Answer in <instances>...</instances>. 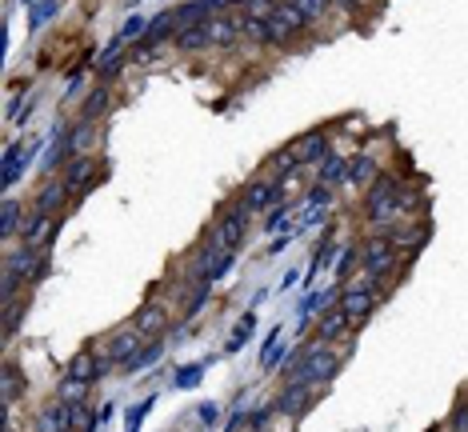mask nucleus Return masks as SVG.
<instances>
[{"label": "nucleus", "mask_w": 468, "mask_h": 432, "mask_svg": "<svg viewBox=\"0 0 468 432\" xmlns=\"http://www.w3.org/2000/svg\"><path fill=\"white\" fill-rule=\"evenodd\" d=\"M281 369H284L288 381H300V384H312V388H316V384H328L336 376V369H340V352H333L324 340H312V345L296 348Z\"/></svg>", "instance_id": "obj_1"}, {"label": "nucleus", "mask_w": 468, "mask_h": 432, "mask_svg": "<svg viewBox=\"0 0 468 432\" xmlns=\"http://www.w3.org/2000/svg\"><path fill=\"white\" fill-rule=\"evenodd\" d=\"M396 197H400V185L393 176H376L369 185V197H364V216L372 224H381V233H388L393 224H400L396 216Z\"/></svg>", "instance_id": "obj_2"}, {"label": "nucleus", "mask_w": 468, "mask_h": 432, "mask_svg": "<svg viewBox=\"0 0 468 432\" xmlns=\"http://www.w3.org/2000/svg\"><path fill=\"white\" fill-rule=\"evenodd\" d=\"M396 260H400V248L388 240V236H369L364 245H360V264H364V272L369 276H376V280H388L396 272Z\"/></svg>", "instance_id": "obj_3"}, {"label": "nucleus", "mask_w": 468, "mask_h": 432, "mask_svg": "<svg viewBox=\"0 0 468 432\" xmlns=\"http://www.w3.org/2000/svg\"><path fill=\"white\" fill-rule=\"evenodd\" d=\"M248 216H252V209H248L245 200H236L233 209H228L221 221L212 224V240H216V248L236 252V245H240V240H245V233H248Z\"/></svg>", "instance_id": "obj_4"}, {"label": "nucleus", "mask_w": 468, "mask_h": 432, "mask_svg": "<svg viewBox=\"0 0 468 432\" xmlns=\"http://www.w3.org/2000/svg\"><path fill=\"white\" fill-rule=\"evenodd\" d=\"M4 269L16 272V276H25V280H44V272H49V248H37V245L13 248Z\"/></svg>", "instance_id": "obj_5"}, {"label": "nucleus", "mask_w": 468, "mask_h": 432, "mask_svg": "<svg viewBox=\"0 0 468 432\" xmlns=\"http://www.w3.org/2000/svg\"><path fill=\"white\" fill-rule=\"evenodd\" d=\"M269 32H272V44H284V40H296L308 32V20L300 16V8H292L288 0H284L281 8L269 16Z\"/></svg>", "instance_id": "obj_6"}, {"label": "nucleus", "mask_w": 468, "mask_h": 432, "mask_svg": "<svg viewBox=\"0 0 468 432\" xmlns=\"http://www.w3.org/2000/svg\"><path fill=\"white\" fill-rule=\"evenodd\" d=\"M100 348L112 357V364H133L140 352H144V345H140V333L136 328H116V333H109L104 340H100Z\"/></svg>", "instance_id": "obj_7"}, {"label": "nucleus", "mask_w": 468, "mask_h": 432, "mask_svg": "<svg viewBox=\"0 0 468 432\" xmlns=\"http://www.w3.org/2000/svg\"><path fill=\"white\" fill-rule=\"evenodd\" d=\"M281 197H284V185L276 180V176H260V180H248L245 192H240V200H245L252 212L276 209V204H281Z\"/></svg>", "instance_id": "obj_8"}, {"label": "nucleus", "mask_w": 468, "mask_h": 432, "mask_svg": "<svg viewBox=\"0 0 468 432\" xmlns=\"http://www.w3.org/2000/svg\"><path fill=\"white\" fill-rule=\"evenodd\" d=\"M133 328L140 336H148V340H161L164 333H168V309H164L161 300H148V304H140L133 316Z\"/></svg>", "instance_id": "obj_9"}, {"label": "nucleus", "mask_w": 468, "mask_h": 432, "mask_svg": "<svg viewBox=\"0 0 468 432\" xmlns=\"http://www.w3.org/2000/svg\"><path fill=\"white\" fill-rule=\"evenodd\" d=\"M340 309L348 312V321L352 324H364L376 312V288H360V284H348L345 292H340Z\"/></svg>", "instance_id": "obj_10"}, {"label": "nucleus", "mask_w": 468, "mask_h": 432, "mask_svg": "<svg viewBox=\"0 0 468 432\" xmlns=\"http://www.w3.org/2000/svg\"><path fill=\"white\" fill-rule=\"evenodd\" d=\"M40 152V144L37 140H28V144H13V149L4 152V176H0V180H4V192H8V188L16 185V180H20V176L28 173V164H32V156H37Z\"/></svg>", "instance_id": "obj_11"}, {"label": "nucleus", "mask_w": 468, "mask_h": 432, "mask_svg": "<svg viewBox=\"0 0 468 432\" xmlns=\"http://www.w3.org/2000/svg\"><path fill=\"white\" fill-rule=\"evenodd\" d=\"M276 412H288V416H304L308 405H312V384H300V381H284L281 396L272 400Z\"/></svg>", "instance_id": "obj_12"}, {"label": "nucleus", "mask_w": 468, "mask_h": 432, "mask_svg": "<svg viewBox=\"0 0 468 432\" xmlns=\"http://www.w3.org/2000/svg\"><path fill=\"white\" fill-rule=\"evenodd\" d=\"M288 149H292V156L300 164H321L324 156H328V136L321 132V128H312V132H304V136H296L292 144H288Z\"/></svg>", "instance_id": "obj_13"}, {"label": "nucleus", "mask_w": 468, "mask_h": 432, "mask_svg": "<svg viewBox=\"0 0 468 432\" xmlns=\"http://www.w3.org/2000/svg\"><path fill=\"white\" fill-rule=\"evenodd\" d=\"M204 28H209V44H221V49H228V44H236V40L245 37V20L224 16V13L204 20Z\"/></svg>", "instance_id": "obj_14"}, {"label": "nucleus", "mask_w": 468, "mask_h": 432, "mask_svg": "<svg viewBox=\"0 0 468 432\" xmlns=\"http://www.w3.org/2000/svg\"><path fill=\"white\" fill-rule=\"evenodd\" d=\"M37 428L40 432H73V408L68 400H52L37 412Z\"/></svg>", "instance_id": "obj_15"}, {"label": "nucleus", "mask_w": 468, "mask_h": 432, "mask_svg": "<svg viewBox=\"0 0 468 432\" xmlns=\"http://www.w3.org/2000/svg\"><path fill=\"white\" fill-rule=\"evenodd\" d=\"M25 245H37V248H49V240L56 236V216L52 212H32L25 221Z\"/></svg>", "instance_id": "obj_16"}, {"label": "nucleus", "mask_w": 468, "mask_h": 432, "mask_svg": "<svg viewBox=\"0 0 468 432\" xmlns=\"http://www.w3.org/2000/svg\"><path fill=\"white\" fill-rule=\"evenodd\" d=\"M348 312L340 309V304H333L328 312H321L316 316V340H324V345H333V340H340V336L348 333Z\"/></svg>", "instance_id": "obj_17"}, {"label": "nucleus", "mask_w": 468, "mask_h": 432, "mask_svg": "<svg viewBox=\"0 0 468 432\" xmlns=\"http://www.w3.org/2000/svg\"><path fill=\"white\" fill-rule=\"evenodd\" d=\"M68 156H73V128H68V124H56V132H52V140H49V152H44V173H52V168H56V164L61 161H68Z\"/></svg>", "instance_id": "obj_18"}, {"label": "nucleus", "mask_w": 468, "mask_h": 432, "mask_svg": "<svg viewBox=\"0 0 468 432\" xmlns=\"http://www.w3.org/2000/svg\"><path fill=\"white\" fill-rule=\"evenodd\" d=\"M92 173H97L92 156H73V161H68V173H64V185H68V192L85 197L88 188H92Z\"/></svg>", "instance_id": "obj_19"}, {"label": "nucleus", "mask_w": 468, "mask_h": 432, "mask_svg": "<svg viewBox=\"0 0 468 432\" xmlns=\"http://www.w3.org/2000/svg\"><path fill=\"white\" fill-rule=\"evenodd\" d=\"M68 197H73V192H68V185H64V176L61 180H49L37 197V212H52V216H56V212L68 204Z\"/></svg>", "instance_id": "obj_20"}, {"label": "nucleus", "mask_w": 468, "mask_h": 432, "mask_svg": "<svg viewBox=\"0 0 468 432\" xmlns=\"http://www.w3.org/2000/svg\"><path fill=\"white\" fill-rule=\"evenodd\" d=\"M64 376H73V381H88V384H97L100 381V360L92 357V352H76L73 360H68V369H64Z\"/></svg>", "instance_id": "obj_21"}, {"label": "nucleus", "mask_w": 468, "mask_h": 432, "mask_svg": "<svg viewBox=\"0 0 468 432\" xmlns=\"http://www.w3.org/2000/svg\"><path fill=\"white\" fill-rule=\"evenodd\" d=\"M333 300H336V288H324V292H308L304 300H300V324H308L312 316H321V312L333 309Z\"/></svg>", "instance_id": "obj_22"}, {"label": "nucleus", "mask_w": 468, "mask_h": 432, "mask_svg": "<svg viewBox=\"0 0 468 432\" xmlns=\"http://www.w3.org/2000/svg\"><path fill=\"white\" fill-rule=\"evenodd\" d=\"M176 32H180V20H176V8H173V13H161V16H152V20H148L144 40H148V44H161V40L176 37Z\"/></svg>", "instance_id": "obj_23"}, {"label": "nucleus", "mask_w": 468, "mask_h": 432, "mask_svg": "<svg viewBox=\"0 0 468 432\" xmlns=\"http://www.w3.org/2000/svg\"><path fill=\"white\" fill-rule=\"evenodd\" d=\"M376 176H381V164L360 152V156H352V161H348V180H345V185H372Z\"/></svg>", "instance_id": "obj_24"}, {"label": "nucleus", "mask_w": 468, "mask_h": 432, "mask_svg": "<svg viewBox=\"0 0 468 432\" xmlns=\"http://www.w3.org/2000/svg\"><path fill=\"white\" fill-rule=\"evenodd\" d=\"M252 333H257V309H248L240 321H236L233 336H228V345H224V352H240V348L252 340Z\"/></svg>", "instance_id": "obj_25"}, {"label": "nucleus", "mask_w": 468, "mask_h": 432, "mask_svg": "<svg viewBox=\"0 0 468 432\" xmlns=\"http://www.w3.org/2000/svg\"><path fill=\"white\" fill-rule=\"evenodd\" d=\"M209 292H212V280H204V276H192V292L185 297V321H192L204 304H209Z\"/></svg>", "instance_id": "obj_26"}, {"label": "nucleus", "mask_w": 468, "mask_h": 432, "mask_svg": "<svg viewBox=\"0 0 468 432\" xmlns=\"http://www.w3.org/2000/svg\"><path fill=\"white\" fill-rule=\"evenodd\" d=\"M336 180H348V161H340L336 152H328L316 168V185H336Z\"/></svg>", "instance_id": "obj_27"}, {"label": "nucleus", "mask_w": 468, "mask_h": 432, "mask_svg": "<svg viewBox=\"0 0 468 432\" xmlns=\"http://www.w3.org/2000/svg\"><path fill=\"white\" fill-rule=\"evenodd\" d=\"M176 49H185V52H197V49H209V28L204 25H188L176 32Z\"/></svg>", "instance_id": "obj_28"}, {"label": "nucleus", "mask_w": 468, "mask_h": 432, "mask_svg": "<svg viewBox=\"0 0 468 432\" xmlns=\"http://www.w3.org/2000/svg\"><path fill=\"white\" fill-rule=\"evenodd\" d=\"M92 144H97V121H80L73 128V156H88Z\"/></svg>", "instance_id": "obj_29"}, {"label": "nucleus", "mask_w": 468, "mask_h": 432, "mask_svg": "<svg viewBox=\"0 0 468 432\" xmlns=\"http://www.w3.org/2000/svg\"><path fill=\"white\" fill-rule=\"evenodd\" d=\"M16 228H25V221H20V200L4 197V209H0V236L8 240V236H13Z\"/></svg>", "instance_id": "obj_30"}, {"label": "nucleus", "mask_w": 468, "mask_h": 432, "mask_svg": "<svg viewBox=\"0 0 468 432\" xmlns=\"http://www.w3.org/2000/svg\"><path fill=\"white\" fill-rule=\"evenodd\" d=\"M109 112V88H92L88 100L80 104V121H100Z\"/></svg>", "instance_id": "obj_31"}, {"label": "nucleus", "mask_w": 468, "mask_h": 432, "mask_svg": "<svg viewBox=\"0 0 468 432\" xmlns=\"http://www.w3.org/2000/svg\"><path fill=\"white\" fill-rule=\"evenodd\" d=\"M56 13H61V0H40V4H32V8H28V28H32V32L44 28Z\"/></svg>", "instance_id": "obj_32"}, {"label": "nucleus", "mask_w": 468, "mask_h": 432, "mask_svg": "<svg viewBox=\"0 0 468 432\" xmlns=\"http://www.w3.org/2000/svg\"><path fill=\"white\" fill-rule=\"evenodd\" d=\"M25 312H28V300H25V297H16V300H8V304H4V333H8V336L20 328Z\"/></svg>", "instance_id": "obj_33"}, {"label": "nucleus", "mask_w": 468, "mask_h": 432, "mask_svg": "<svg viewBox=\"0 0 468 432\" xmlns=\"http://www.w3.org/2000/svg\"><path fill=\"white\" fill-rule=\"evenodd\" d=\"M144 32H148V20H144V16H128V20L121 25V32H116V40H121V44H133V40H140Z\"/></svg>", "instance_id": "obj_34"}, {"label": "nucleus", "mask_w": 468, "mask_h": 432, "mask_svg": "<svg viewBox=\"0 0 468 432\" xmlns=\"http://www.w3.org/2000/svg\"><path fill=\"white\" fill-rule=\"evenodd\" d=\"M164 348H168V345H161V340H156V345H144V352H140L133 364H128V372H140V369H152V364H161Z\"/></svg>", "instance_id": "obj_35"}, {"label": "nucleus", "mask_w": 468, "mask_h": 432, "mask_svg": "<svg viewBox=\"0 0 468 432\" xmlns=\"http://www.w3.org/2000/svg\"><path fill=\"white\" fill-rule=\"evenodd\" d=\"M288 4H292V8H300V16L312 25V20H321V16L328 13V4H333V0H288Z\"/></svg>", "instance_id": "obj_36"}, {"label": "nucleus", "mask_w": 468, "mask_h": 432, "mask_svg": "<svg viewBox=\"0 0 468 432\" xmlns=\"http://www.w3.org/2000/svg\"><path fill=\"white\" fill-rule=\"evenodd\" d=\"M88 388H92L88 381H73V376H61V400H68V405L85 400V396H88Z\"/></svg>", "instance_id": "obj_37"}, {"label": "nucleus", "mask_w": 468, "mask_h": 432, "mask_svg": "<svg viewBox=\"0 0 468 432\" xmlns=\"http://www.w3.org/2000/svg\"><path fill=\"white\" fill-rule=\"evenodd\" d=\"M360 264V245H348L345 252H340V264H336V280H348L352 272H357Z\"/></svg>", "instance_id": "obj_38"}, {"label": "nucleus", "mask_w": 468, "mask_h": 432, "mask_svg": "<svg viewBox=\"0 0 468 432\" xmlns=\"http://www.w3.org/2000/svg\"><path fill=\"white\" fill-rule=\"evenodd\" d=\"M32 104H37V92H20V97L13 100V109H8V121H13V124H25V116L32 112Z\"/></svg>", "instance_id": "obj_39"}, {"label": "nucleus", "mask_w": 468, "mask_h": 432, "mask_svg": "<svg viewBox=\"0 0 468 432\" xmlns=\"http://www.w3.org/2000/svg\"><path fill=\"white\" fill-rule=\"evenodd\" d=\"M281 4H284V0H248V4H245V16H252V20H269Z\"/></svg>", "instance_id": "obj_40"}, {"label": "nucleus", "mask_w": 468, "mask_h": 432, "mask_svg": "<svg viewBox=\"0 0 468 432\" xmlns=\"http://www.w3.org/2000/svg\"><path fill=\"white\" fill-rule=\"evenodd\" d=\"M245 37H248V40H257V44H272L269 20H252V16H245Z\"/></svg>", "instance_id": "obj_41"}, {"label": "nucleus", "mask_w": 468, "mask_h": 432, "mask_svg": "<svg viewBox=\"0 0 468 432\" xmlns=\"http://www.w3.org/2000/svg\"><path fill=\"white\" fill-rule=\"evenodd\" d=\"M328 204H333V188H328V185H316L304 197V204H300V209L308 212V209H328Z\"/></svg>", "instance_id": "obj_42"}, {"label": "nucleus", "mask_w": 468, "mask_h": 432, "mask_svg": "<svg viewBox=\"0 0 468 432\" xmlns=\"http://www.w3.org/2000/svg\"><path fill=\"white\" fill-rule=\"evenodd\" d=\"M20 369L16 364H4V405H13L16 400V393H20Z\"/></svg>", "instance_id": "obj_43"}, {"label": "nucleus", "mask_w": 468, "mask_h": 432, "mask_svg": "<svg viewBox=\"0 0 468 432\" xmlns=\"http://www.w3.org/2000/svg\"><path fill=\"white\" fill-rule=\"evenodd\" d=\"M272 173H284V176H288V173H296V168H300V161H296V156H292V149H281V152H276V156H272Z\"/></svg>", "instance_id": "obj_44"}, {"label": "nucleus", "mask_w": 468, "mask_h": 432, "mask_svg": "<svg viewBox=\"0 0 468 432\" xmlns=\"http://www.w3.org/2000/svg\"><path fill=\"white\" fill-rule=\"evenodd\" d=\"M292 212H296V204H276V209H272V216L264 221V228H269V233H281V224L292 221Z\"/></svg>", "instance_id": "obj_45"}, {"label": "nucleus", "mask_w": 468, "mask_h": 432, "mask_svg": "<svg viewBox=\"0 0 468 432\" xmlns=\"http://www.w3.org/2000/svg\"><path fill=\"white\" fill-rule=\"evenodd\" d=\"M200 376H204V364H185V369L176 372V388H197Z\"/></svg>", "instance_id": "obj_46"}, {"label": "nucleus", "mask_w": 468, "mask_h": 432, "mask_svg": "<svg viewBox=\"0 0 468 432\" xmlns=\"http://www.w3.org/2000/svg\"><path fill=\"white\" fill-rule=\"evenodd\" d=\"M272 412H276V405H264V408H257V412L248 416V428H252V432H264V424L272 420Z\"/></svg>", "instance_id": "obj_47"}, {"label": "nucleus", "mask_w": 468, "mask_h": 432, "mask_svg": "<svg viewBox=\"0 0 468 432\" xmlns=\"http://www.w3.org/2000/svg\"><path fill=\"white\" fill-rule=\"evenodd\" d=\"M216 416H221V405H200V420H204V424H212Z\"/></svg>", "instance_id": "obj_48"}, {"label": "nucleus", "mask_w": 468, "mask_h": 432, "mask_svg": "<svg viewBox=\"0 0 468 432\" xmlns=\"http://www.w3.org/2000/svg\"><path fill=\"white\" fill-rule=\"evenodd\" d=\"M452 432H468V408H460V412H456V420H452Z\"/></svg>", "instance_id": "obj_49"}, {"label": "nucleus", "mask_w": 468, "mask_h": 432, "mask_svg": "<svg viewBox=\"0 0 468 432\" xmlns=\"http://www.w3.org/2000/svg\"><path fill=\"white\" fill-rule=\"evenodd\" d=\"M288 240H292V233H284L281 240H272V248H269V257H276V252H284L288 248Z\"/></svg>", "instance_id": "obj_50"}, {"label": "nucleus", "mask_w": 468, "mask_h": 432, "mask_svg": "<svg viewBox=\"0 0 468 432\" xmlns=\"http://www.w3.org/2000/svg\"><path fill=\"white\" fill-rule=\"evenodd\" d=\"M333 4H336V8H345V13H357V8H360V0H333Z\"/></svg>", "instance_id": "obj_51"}, {"label": "nucleus", "mask_w": 468, "mask_h": 432, "mask_svg": "<svg viewBox=\"0 0 468 432\" xmlns=\"http://www.w3.org/2000/svg\"><path fill=\"white\" fill-rule=\"evenodd\" d=\"M296 280H300V272H288V276H284V280H281V292H284V288H292Z\"/></svg>", "instance_id": "obj_52"}, {"label": "nucleus", "mask_w": 468, "mask_h": 432, "mask_svg": "<svg viewBox=\"0 0 468 432\" xmlns=\"http://www.w3.org/2000/svg\"><path fill=\"white\" fill-rule=\"evenodd\" d=\"M25 4H32V0H25Z\"/></svg>", "instance_id": "obj_53"}, {"label": "nucleus", "mask_w": 468, "mask_h": 432, "mask_svg": "<svg viewBox=\"0 0 468 432\" xmlns=\"http://www.w3.org/2000/svg\"><path fill=\"white\" fill-rule=\"evenodd\" d=\"M248 432H252V428H248Z\"/></svg>", "instance_id": "obj_54"}]
</instances>
